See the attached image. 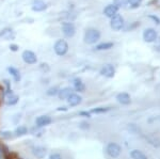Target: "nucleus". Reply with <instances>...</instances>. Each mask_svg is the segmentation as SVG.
<instances>
[{"instance_id": "nucleus-16", "label": "nucleus", "mask_w": 160, "mask_h": 159, "mask_svg": "<svg viewBox=\"0 0 160 159\" xmlns=\"http://www.w3.org/2000/svg\"><path fill=\"white\" fill-rule=\"evenodd\" d=\"M74 89L76 90V91L78 92H83L84 90H86V86H84V83L82 82V80L80 78H76L74 79Z\"/></svg>"}, {"instance_id": "nucleus-34", "label": "nucleus", "mask_w": 160, "mask_h": 159, "mask_svg": "<svg viewBox=\"0 0 160 159\" xmlns=\"http://www.w3.org/2000/svg\"><path fill=\"white\" fill-rule=\"evenodd\" d=\"M2 136L6 138H11L12 137V132H2Z\"/></svg>"}, {"instance_id": "nucleus-26", "label": "nucleus", "mask_w": 160, "mask_h": 159, "mask_svg": "<svg viewBox=\"0 0 160 159\" xmlns=\"http://www.w3.org/2000/svg\"><path fill=\"white\" fill-rule=\"evenodd\" d=\"M46 93H47V95H48V96H55V95H58L59 89L57 88V87H52V88L48 89Z\"/></svg>"}, {"instance_id": "nucleus-5", "label": "nucleus", "mask_w": 160, "mask_h": 159, "mask_svg": "<svg viewBox=\"0 0 160 159\" xmlns=\"http://www.w3.org/2000/svg\"><path fill=\"white\" fill-rule=\"evenodd\" d=\"M158 35H157L156 30L153 29V28H148V29H145L143 32V40L144 42L146 43H153L157 40Z\"/></svg>"}, {"instance_id": "nucleus-23", "label": "nucleus", "mask_w": 160, "mask_h": 159, "mask_svg": "<svg viewBox=\"0 0 160 159\" xmlns=\"http://www.w3.org/2000/svg\"><path fill=\"white\" fill-rule=\"evenodd\" d=\"M114 6L118 7V9L120 7H126L128 4V0H114Z\"/></svg>"}, {"instance_id": "nucleus-8", "label": "nucleus", "mask_w": 160, "mask_h": 159, "mask_svg": "<svg viewBox=\"0 0 160 159\" xmlns=\"http://www.w3.org/2000/svg\"><path fill=\"white\" fill-rule=\"evenodd\" d=\"M99 73L102 76H105V77H107V78H112V77H114L115 75V68H114V66L111 65V64H106V65H104L100 68Z\"/></svg>"}, {"instance_id": "nucleus-7", "label": "nucleus", "mask_w": 160, "mask_h": 159, "mask_svg": "<svg viewBox=\"0 0 160 159\" xmlns=\"http://www.w3.org/2000/svg\"><path fill=\"white\" fill-rule=\"evenodd\" d=\"M22 58L24 60V62L27 64H35L38 62L37 55L31 50H25L22 55Z\"/></svg>"}, {"instance_id": "nucleus-10", "label": "nucleus", "mask_w": 160, "mask_h": 159, "mask_svg": "<svg viewBox=\"0 0 160 159\" xmlns=\"http://www.w3.org/2000/svg\"><path fill=\"white\" fill-rule=\"evenodd\" d=\"M31 9L34 12H43L47 9V4L44 1H42V0H34V1L32 2Z\"/></svg>"}, {"instance_id": "nucleus-3", "label": "nucleus", "mask_w": 160, "mask_h": 159, "mask_svg": "<svg viewBox=\"0 0 160 159\" xmlns=\"http://www.w3.org/2000/svg\"><path fill=\"white\" fill-rule=\"evenodd\" d=\"M121 152H122V148H121V147L118 143H114V142L109 143V144L107 145V147H106V153L112 158L118 157Z\"/></svg>"}, {"instance_id": "nucleus-15", "label": "nucleus", "mask_w": 160, "mask_h": 159, "mask_svg": "<svg viewBox=\"0 0 160 159\" xmlns=\"http://www.w3.org/2000/svg\"><path fill=\"white\" fill-rule=\"evenodd\" d=\"M32 152L34 154V156L42 159L45 157V155H46V148L43 147H34L32 148Z\"/></svg>"}, {"instance_id": "nucleus-17", "label": "nucleus", "mask_w": 160, "mask_h": 159, "mask_svg": "<svg viewBox=\"0 0 160 159\" xmlns=\"http://www.w3.org/2000/svg\"><path fill=\"white\" fill-rule=\"evenodd\" d=\"M130 157L132 159H148V156L139 150H133L130 152Z\"/></svg>"}, {"instance_id": "nucleus-32", "label": "nucleus", "mask_w": 160, "mask_h": 159, "mask_svg": "<svg viewBox=\"0 0 160 159\" xmlns=\"http://www.w3.org/2000/svg\"><path fill=\"white\" fill-rule=\"evenodd\" d=\"M79 114L84 117H91V113H90V112H87V111H81Z\"/></svg>"}, {"instance_id": "nucleus-9", "label": "nucleus", "mask_w": 160, "mask_h": 159, "mask_svg": "<svg viewBox=\"0 0 160 159\" xmlns=\"http://www.w3.org/2000/svg\"><path fill=\"white\" fill-rule=\"evenodd\" d=\"M51 122H52V120H51V117L49 115H41V117H38V119L35 120V124H37L38 127L47 126Z\"/></svg>"}, {"instance_id": "nucleus-27", "label": "nucleus", "mask_w": 160, "mask_h": 159, "mask_svg": "<svg viewBox=\"0 0 160 159\" xmlns=\"http://www.w3.org/2000/svg\"><path fill=\"white\" fill-rule=\"evenodd\" d=\"M40 70L44 72V73H48V72L50 71V67H49V65H48L47 63H42L40 65Z\"/></svg>"}, {"instance_id": "nucleus-28", "label": "nucleus", "mask_w": 160, "mask_h": 159, "mask_svg": "<svg viewBox=\"0 0 160 159\" xmlns=\"http://www.w3.org/2000/svg\"><path fill=\"white\" fill-rule=\"evenodd\" d=\"M49 159H63V158H62V156L59 153H52L50 154Z\"/></svg>"}, {"instance_id": "nucleus-20", "label": "nucleus", "mask_w": 160, "mask_h": 159, "mask_svg": "<svg viewBox=\"0 0 160 159\" xmlns=\"http://www.w3.org/2000/svg\"><path fill=\"white\" fill-rule=\"evenodd\" d=\"M114 44L111 42H108V43H102V44H98L96 46V50H108L110 48H112Z\"/></svg>"}, {"instance_id": "nucleus-33", "label": "nucleus", "mask_w": 160, "mask_h": 159, "mask_svg": "<svg viewBox=\"0 0 160 159\" xmlns=\"http://www.w3.org/2000/svg\"><path fill=\"white\" fill-rule=\"evenodd\" d=\"M18 46H17V45H15V44H11V45H10V49H11L12 51H17V50H18Z\"/></svg>"}, {"instance_id": "nucleus-31", "label": "nucleus", "mask_w": 160, "mask_h": 159, "mask_svg": "<svg viewBox=\"0 0 160 159\" xmlns=\"http://www.w3.org/2000/svg\"><path fill=\"white\" fill-rule=\"evenodd\" d=\"M80 128H81V129H89L90 125L88 124V123H86V122H82L81 125H80Z\"/></svg>"}, {"instance_id": "nucleus-12", "label": "nucleus", "mask_w": 160, "mask_h": 159, "mask_svg": "<svg viewBox=\"0 0 160 159\" xmlns=\"http://www.w3.org/2000/svg\"><path fill=\"white\" fill-rule=\"evenodd\" d=\"M81 102H82V97L80 95H78V94L73 93L68 97V102L69 106H72V107L78 106Z\"/></svg>"}, {"instance_id": "nucleus-19", "label": "nucleus", "mask_w": 160, "mask_h": 159, "mask_svg": "<svg viewBox=\"0 0 160 159\" xmlns=\"http://www.w3.org/2000/svg\"><path fill=\"white\" fill-rule=\"evenodd\" d=\"M8 71H9V73L11 74V75L13 76V78H14V80L16 81V82H18V81L20 80V73L18 70H16L15 67H8Z\"/></svg>"}, {"instance_id": "nucleus-25", "label": "nucleus", "mask_w": 160, "mask_h": 159, "mask_svg": "<svg viewBox=\"0 0 160 159\" xmlns=\"http://www.w3.org/2000/svg\"><path fill=\"white\" fill-rule=\"evenodd\" d=\"M142 1H143V0H128V3L130 4L131 9H137V7H140Z\"/></svg>"}, {"instance_id": "nucleus-21", "label": "nucleus", "mask_w": 160, "mask_h": 159, "mask_svg": "<svg viewBox=\"0 0 160 159\" xmlns=\"http://www.w3.org/2000/svg\"><path fill=\"white\" fill-rule=\"evenodd\" d=\"M0 37H4L6 40H11L14 37V34H13L12 29H4L2 32H0Z\"/></svg>"}, {"instance_id": "nucleus-24", "label": "nucleus", "mask_w": 160, "mask_h": 159, "mask_svg": "<svg viewBox=\"0 0 160 159\" xmlns=\"http://www.w3.org/2000/svg\"><path fill=\"white\" fill-rule=\"evenodd\" d=\"M110 110V108H104V107H99V108H95L93 109L90 113H96V114H99V113H106V112H108Z\"/></svg>"}, {"instance_id": "nucleus-35", "label": "nucleus", "mask_w": 160, "mask_h": 159, "mask_svg": "<svg viewBox=\"0 0 160 159\" xmlns=\"http://www.w3.org/2000/svg\"><path fill=\"white\" fill-rule=\"evenodd\" d=\"M61 110H63V111H65V110H68L65 108V107H60V108H58V111H61Z\"/></svg>"}, {"instance_id": "nucleus-36", "label": "nucleus", "mask_w": 160, "mask_h": 159, "mask_svg": "<svg viewBox=\"0 0 160 159\" xmlns=\"http://www.w3.org/2000/svg\"><path fill=\"white\" fill-rule=\"evenodd\" d=\"M0 155H1V150H0Z\"/></svg>"}, {"instance_id": "nucleus-4", "label": "nucleus", "mask_w": 160, "mask_h": 159, "mask_svg": "<svg viewBox=\"0 0 160 159\" xmlns=\"http://www.w3.org/2000/svg\"><path fill=\"white\" fill-rule=\"evenodd\" d=\"M110 27L112 28L113 30H115V31L122 30L124 27V18L120 14L114 15L110 20Z\"/></svg>"}, {"instance_id": "nucleus-11", "label": "nucleus", "mask_w": 160, "mask_h": 159, "mask_svg": "<svg viewBox=\"0 0 160 159\" xmlns=\"http://www.w3.org/2000/svg\"><path fill=\"white\" fill-rule=\"evenodd\" d=\"M118 12V7H115L114 4H109L104 9V14L109 18H112L114 15H117Z\"/></svg>"}, {"instance_id": "nucleus-1", "label": "nucleus", "mask_w": 160, "mask_h": 159, "mask_svg": "<svg viewBox=\"0 0 160 159\" xmlns=\"http://www.w3.org/2000/svg\"><path fill=\"white\" fill-rule=\"evenodd\" d=\"M100 38V32L97 29L94 28H89L87 29L86 33H84L83 41L86 44H95L96 42H98Z\"/></svg>"}, {"instance_id": "nucleus-22", "label": "nucleus", "mask_w": 160, "mask_h": 159, "mask_svg": "<svg viewBox=\"0 0 160 159\" xmlns=\"http://www.w3.org/2000/svg\"><path fill=\"white\" fill-rule=\"evenodd\" d=\"M15 134L17 136H25L26 134H28V128L24 125H20L15 129Z\"/></svg>"}, {"instance_id": "nucleus-14", "label": "nucleus", "mask_w": 160, "mask_h": 159, "mask_svg": "<svg viewBox=\"0 0 160 159\" xmlns=\"http://www.w3.org/2000/svg\"><path fill=\"white\" fill-rule=\"evenodd\" d=\"M73 93H74V89L71 88V87H66V88L59 90L58 96L60 99H68V97Z\"/></svg>"}, {"instance_id": "nucleus-18", "label": "nucleus", "mask_w": 160, "mask_h": 159, "mask_svg": "<svg viewBox=\"0 0 160 159\" xmlns=\"http://www.w3.org/2000/svg\"><path fill=\"white\" fill-rule=\"evenodd\" d=\"M18 96L15 95V94H9V95L7 96V99H6V102L7 105H9V106H13V105L17 104V102H18Z\"/></svg>"}, {"instance_id": "nucleus-30", "label": "nucleus", "mask_w": 160, "mask_h": 159, "mask_svg": "<svg viewBox=\"0 0 160 159\" xmlns=\"http://www.w3.org/2000/svg\"><path fill=\"white\" fill-rule=\"evenodd\" d=\"M156 42V44H155V49H156V51H158V52H160V38L159 40H156L155 41Z\"/></svg>"}, {"instance_id": "nucleus-13", "label": "nucleus", "mask_w": 160, "mask_h": 159, "mask_svg": "<svg viewBox=\"0 0 160 159\" xmlns=\"http://www.w3.org/2000/svg\"><path fill=\"white\" fill-rule=\"evenodd\" d=\"M117 101L122 105H129L131 99H130L129 94L125 93V92H122V93H118L117 95Z\"/></svg>"}, {"instance_id": "nucleus-2", "label": "nucleus", "mask_w": 160, "mask_h": 159, "mask_svg": "<svg viewBox=\"0 0 160 159\" xmlns=\"http://www.w3.org/2000/svg\"><path fill=\"white\" fill-rule=\"evenodd\" d=\"M53 49H55V52L57 55L62 57V56L66 55V52L68 51V44L64 40H58L55 43Z\"/></svg>"}, {"instance_id": "nucleus-6", "label": "nucleus", "mask_w": 160, "mask_h": 159, "mask_svg": "<svg viewBox=\"0 0 160 159\" xmlns=\"http://www.w3.org/2000/svg\"><path fill=\"white\" fill-rule=\"evenodd\" d=\"M62 32L66 37H73L76 33V28L72 22H63L62 24Z\"/></svg>"}, {"instance_id": "nucleus-29", "label": "nucleus", "mask_w": 160, "mask_h": 159, "mask_svg": "<svg viewBox=\"0 0 160 159\" xmlns=\"http://www.w3.org/2000/svg\"><path fill=\"white\" fill-rule=\"evenodd\" d=\"M148 17H149V18H151V19H153L157 25H160V18H159V17L155 16V15H149Z\"/></svg>"}]
</instances>
